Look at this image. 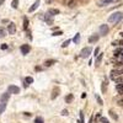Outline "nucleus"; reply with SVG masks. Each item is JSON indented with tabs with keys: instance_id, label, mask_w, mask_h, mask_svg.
<instances>
[{
	"instance_id": "nucleus-1",
	"label": "nucleus",
	"mask_w": 123,
	"mask_h": 123,
	"mask_svg": "<svg viewBox=\"0 0 123 123\" xmlns=\"http://www.w3.org/2000/svg\"><path fill=\"white\" fill-rule=\"evenodd\" d=\"M123 18V14L122 12H113L110 17H108V22H111V24H118L121 20Z\"/></svg>"
},
{
	"instance_id": "nucleus-2",
	"label": "nucleus",
	"mask_w": 123,
	"mask_h": 123,
	"mask_svg": "<svg viewBox=\"0 0 123 123\" xmlns=\"http://www.w3.org/2000/svg\"><path fill=\"white\" fill-rule=\"evenodd\" d=\"M91 52H92V49H91L90 47H86V48H84V49L80 52V57H81V58H87V57L91 54Z\"/></svg>"
},
{
	"instance_id": "nucleus-3",
	"label": "nucleus",
	"mask_w": 123,
	"mask_h": 123,
	"mask_svg": "<svg viewBox=\"0 0 123 123\" xmlns=\"http://www.w3.org/2000/svg\"><path fill=\"white\" fill-rule=\"evenodd\" d=\"M108 31H110V28H108V26L107 25H101L100 26V35H102V36H106L107 33H108Z\"/></svg>"
},
{
	"instance_id": "nucleus-4",
	"label": "nucleus",
	"mask_w": 123,
	"mask_h": 123,
	"mask_svg": "<svg viewBox=\"0 0 123 123\" xmlns=\"http://www.w3.org/2000/svg\"><path fill=\"white\" fill-rule=\"evenodd\" d=\"M7 91L10 92V94H20V87L15 86V85H10L7 87Z\"/></svg>"
},
{
	"instance_id": "nucleus-5",
	"label": "nucleus",
	"mask_w": 123,
	"mask_h": 123,
	"mask_svg": "<svg viewBox=\"0 0 123 123\" xmlns=\"http://www.w3.org/2000/svg\"><path fill=\"white\" fill-rule=\"evenodd\" d=\"M7 32H9L10 35H15V32H16V26H15L14 22H10V24H9V26H7Z\"/></svg>"
},
{
	"instance_id": "nucleus-6",
	"label": "nucleus",
	"mask_w": 123,
	"mask_h": 123,
	"mask_svg": "<svg viewBox=\"0 0 123 123\" xmlns=\"http://www.w3.org/2000/svg\"><path fill=\"white\" fill-rule=\"evenodd\" d=\"M20 50H21V53H22V54H27L30 50H31V47H30L28 44H24L21 48H20Z\"/></svg>"
},
{
	"instance_id": "nucleus-7",
	"label": "nucleus",
	"mask_w": 123,
	"mask_h": 123,
	"mask_svg": "<svg viewBox=\"0 0 123 123\" xmlns=\"http://www.w3.org/2000/svg\"><path fill=\"white\" fill-rule=\"evenodd\" d=\"M38 6H39V0H36V1H35V4H33L32 6L30 7V10H28V11H30V12H33L35 10H37V7H38Z\"/></svg>"
},
{
	"instance_id": "nucleus-8",
	"label": "nucleus",
	"mask_w": 123,
	"mask_h": 123,
	"mask_svg": "<svg viewBox=\"0 0 123 123\" xmlns=\"http://www.w3.org/2000/svg\"><path fill=\"white\" fill-rule=\"evenodd\" d=\"M32 83H33V79H32V78H30V76H28V78H25V80H24V86L27 87L30 84H32Z\"/></svg>"
},
{
	"instance_id": "nucleus-9",
	"label": "nucleus",
	"mask_w": 123,
	"mask_h": 123,
	"mask_svg": "<svg viewBox=\"0 0 123 123\" xmlns=\"http://www.w3.org/2000/svg\"><path fill=\"white\" fill-rule=\"evenodd\" d=\"M115 0H100L98 1V6H104V5H107V4H110V3H113Z\"/></svg>"
},
{
	"instance_id": "nucleus-10",
	"label": "nucleus",
	"mask_w": 123,
	"mask_h": 123,
	"mask_svg": "<svg viewBox=\"0 0 123 123\" xmlns=\"http://www.w3.org/2000/svg\"><path fill=\"white\" fill-rule=\"evenodd\" d=\"M98 35H94V36H91L90 38H89V42L90 43H95V42H97V41H98Z\"/></svg>"
},
{
	"instance_id": "nucleus-11",
	"label": "nucleus",
	"mask_w": 123,
	"mask_h": 123,
	"mask_svg": "<svg viewBox=\"0 0 123 123\" xmlns=\"http://www.w3.org/2000/svg\"><path fill=\"white\" fill-rule=\"evenodd\" d=\"M5 110H6V101H1V104H0V116Z\"/></svg>"
},
{
	"instance_id": "nucleus-12",
	"label": "nucleus",
	"mask_w": 123,
	"mask_h": 123,
	"mask_svg": "<svg viewBox=\"0 0 123 123\" xmlns=\"http://www.w3.org/2000/svg\"><path fill=\"white\" fill-rule=\"evenodd\" d=\"M48 14H49L50 16L58 15V14H59V10H58V9H49V10H48Z\"/></svg>"
},
{
	"instance_id": "nucleus-13",
	"label": "nucleus",
	"mask_w": 123,
	"mask_h": 123,
	"mask_svg": "<svg viewBox=\"0 0 123 123\" xmlns=\"http://www.w3.org/2000/svg\"><path fill=\"white\" fill-rule=\"evenodd\" d=\"M49 16H50V15H44V16H41V17H42V18L44 20V21L48 24V25H52V18H50Z\"/></svg>"
},
{
	"instance_id": "nucleus-14",
	"label": "nucleus",
	"mask_w": 123,
	"mask_h": 123,
	"mask_svg": "<svg viewBox=\"0 0 123 123\" xmlns=\"http://www.w3.org/2000/svg\"><path fill=\"white\" fill-rule=\"evenodd\" d=\"M9 98H10V92L7 91V92H5V94L1 95V98H0V100H1V101H7Z\"/></svg>"
},
{
	"instance_id": "nucleus-15",
	"label": "nucleus",
	"mask_w": 123,
	"mask_h": 123,
	"mask_svg": "<svg viewBox=\"0 0 123 123\" xmlns=\"http://www.w3.org/2000/svg\"><path fill=\"white\" fill-rule=\"evenodd\" d=\"M58 94H59V87H55V89L53 90V92H52V100H54V98L58 96Z\"/></svg>"
},
{
	"instance_id": "nucleus-16",
	"label": "nucleus",
	"mask_w": 123,
	"mask_h": 123,
	"mask_svg": "<svg viewBox=\"0 0 123 123\" xmlns=\"http://www.w3.org/2000/svg\"><path fill=\"white\" fill-rule=\"evenodd\" d=\"M54 63H55V60H54V59H50V60H46V62H44V65H46V67H50V65L54 64Z\"/></svg>"
},
{
	"instance_id": "nucleus-17",
	"label": "nucleus",
	"mask_w": 123,
	"mask_h": 123,
	"mask_svg": "<svg viewBox=\"0 0 123 123\" xmlns=\"http://www.w3.org/2000/svg\"><path fill=\"white\" fill-rule=\"evenodd\" d=\"M101 90H102V92H106V90H107V80H105L104 83H102Z\"/></svg>"
},
{
	"instance_id": "nucleus-18",
	"label": "nucleus",
	"mask_w": 123,
	"mask_h": 123,
	"mask_svg": "<svg viewBox=\"0 0 123 123\" xmlns=\"http://www.w3.org/2000/svg\"><path fill=\"white\" fill-rule=\"evenodd\" d=\"M102 57H104V55H102V54H98L97 55V58H96V67H98L100 65V63H101V60H102Z\"/></svg>"
},
{
	"instance_id": "nucleus-19",
	"label": "nucleus",
	"mask_w": 123,
	"mask_h": 123,
	"mask_svg": "<svg viewBox=\"0 0 123 123\" xmlns=\"http://www.w3.org/2000/svg\"><path fill=\"white\" fill-rule=\"evenodd\" d=\"M79 41H80V33H76L75 37L73 38V42L74 43H79Z\"/></svg>"
},
{
	"instance_id": "nucleus-20",
	"label": "nucleus",
	"mask_w": 123,
	"mask_h": 123,
	"mask_svg": "<svg viewBox=\"0 0 123 123\" xmlns=\"http://www.w3.org/2000/svg\"><path fill=\"white\" fill-rule=\"evenodd\" d=\"M11 6H12L14 9H17V7H18V0H12Z\"/></svg>"
},
{
	"instance_id": "nucleus-21",
	"label": "nucleus",
	"mask_w": 123,
	"mask_h": 123,
	"mask_svg": "<svg viewBox=\"0 0 123 123\" xmlns=\"http://www.w3.org/2000/svg\"><path fill=\"white\" fill-rule=\"evenodd\" d=\"M27 27H28V18L25 17L24 18V30H27Z\"/></svg>"
},
{
	"instance_id": "nucleus-22",
	"label": "nucleus",
	"mask_w": 123,
	"mask_h": 123,
	"mask_svg": "<svg viewBox=\"0 0 123 123\" xmlns=\"http://www.w3.org/2000/svg\"><path fill=\"white\" fill-rule=\"evenodd\" d=\"M73 97H74V95H73V94H69V95L65 97V101H67V102H70L71 100H73Z\"/></svg>"
},
{
	"instance_id": "nucleus-23",
	"label": "nucleus",
	"mask_w": 123,
	"mask_h": 123,
	"mask_svg": "<svg viewBox=\"0 0 123 123\" xmlns=\"http://www.w3.org/2000/svg\"><path fill=\"white\" fill-rule=\"evenodd\" d=\"M35 123H43V119L41 117H37V118H35Z\"/></svg>"
},
{
	"instance_id": "nucleus-24",
	"label": "nucleus",
	"mask_w": 123,
	"mask_h": 123,
	"mask_svg": "<svg viewBox=\"0 0 123 123\" xmlns=\"http://www.w3.org/2000/svg\"><path fill=\"white\" fill-rule=\"evenodd\" d=\"M4 36H5V30L0 28V37H4Z\"/></svg>"
},
{
	"instance_id": "nucleus-25",
	"label": "nucleus",
	"mask_w": 123,
	"mask_h": 123,
	"mask_svg": "<svg viewBox=\"0 0 123 123\" xmlns=\"http://www.w3.org/2000/svg\"><path fill=\"white\" fill-rule=\"evenodd\" d=\"M69 43H70V41L68 39V41H65V42H64L63 44H62V47H63V48H64V47H68V44H69Z\"/></svg>"
},
{
	"instance_id": "nucleus-26",
	"label": "nucleus",
	"mask_w": 123,
	"mask_h": 123,
	"mask_svg": "<svg viewBox=\"0 0 123 123\" xmlns=\"http://www.w3.org/2000/svg\"><path fill=\"white\" fill-rule=\"evenodd\" d=\"M96 100H97V102H98V105H102V104H104V102H102V100L100 98V96H97V95H96Z\"/></svg>"
},
{
	"instance_id": "nucleus-27",
	"label": "nucleus",
	"mask_w": 123,
	"mask_h": 123,
	"mask_svg": "<svg viewBox=\"0 0 123 123\" xmlns=\"http://www.w3.org/2000/svg\"><path fill=\"white\" fill-rule=\"evenodd\" d=\"M110 115H111V117H113L115 119H117V116L115 115V112H113V111H110Z\"/></svg>"
},
{
	"instance_id": "nucleus-28",
	"label": "nucleus",
	"mask_w": 123,
	"mask_h": 123,
	"mask_svg": "<svg viewBox=\"0 0 123 123\" xmlns=\"http://www.w3.org/2000/svg\"><path fill=\"white\" fill-rule=\"evenodd\" d=\"M62 115H63V116H67V115H68V111H67V110H63V111H62Z\"/></svg>"
},
{
	"instance_id": "nucleus-29",
	"label": "nucleus",
	"mask_w": 123,
	"mask_h": 123,
	"mask_svg": "<svg viewBox=\"0 0 123 123\" xmlns=\"http://www.w3.org/2000/svg\"><path fill=\"white\" fill-rule=\"evenodd\" d=\"M101 122H102V123H108V121H107L106 118H104V117L101 118Z\"/></svg>"
},
{
	"instance_id": "nucleus-30",
	"label": "nucleus",
	"mask_w": 123,
	"mask_h": 123,
	"mask_svg": "<svg viewBox=\"0 0 123 123\" xmlns=\"http://www.w3.org/2000/svg\"><path fill=\"white\" fill-rule=\"evenodd\" d=\"M118 105H119V106H123V98L118 100Z\"/></svg>"
},
{
	"instance_id": "nucleus-31",
	"label": "nucleus",
	"mask_w": 123,
	"mask_h": 123,
	"mask_svg": "<svg viewBox=\"0 0 123 123\" xmlns=\"http://www.w3.org/2000/svg\"><path fill=\"white\" fill-rule=\"evenodd\" d=\"M60 35H62L60 31H58V32H54V33H53V36H60Z\"/></svg>"
},
{
	"instance_id": "nucleus-32",
	"label": "nucleus",
	"mask_w": 123,
	"mask_h": 123,
	"mask_svg": "<svg viewBox=\"0 0 123 123\" xmlns=\"http://www.w3.org/2000/svg\"><path fill=\"white\" fill-rule=\"evenodd\" d=\"M1 49H7V44H1Z\"/></svg>"
},
{
	"instance_id": "nucleus-33",
	"label": "nucleus",
	"mask_w": 123,
	"mask_h": 123,
	"mask_svg": "<svg viewBox=\"0 0 123 123\" xmlns=\"http://www.w3.org/2000/svg\"><path fill=\"white\" fill-rule=\"evenodd\" d=\"M98 52H100V48H96V49H95V54H94V55H97V54H98Z\"/></svg>"
},
{
	"instance_id": "nucleus-34",
	"label": "nucleus",
	"mask_w": 123,
	"mask_h": 123,
	"mask_svg": "<svg viewBox=\"0 0 123 123\" xmlns=\"http://www.w3.org/2000/svg\"><path fill=\"white\" fill-rule=\"evenodd\" d=\"M4 3H5V0H0V6H1Z\"/></svg>"
},
{
	"instance_id": "nucleus-35",
	"label": "nucleus",
	"mask_w": 123,
	"mask_h": 123,
	"mask_svg": "<svg viewBox=\"0 0 123 123\" xmlns=\"http://www.w3.org/2000/svg\"><path fill=\"white\" fill-rule=\"evenodd\" d=\"M52 1H53V0H46V3H48V4H50Z\"/></svg>"
},
{
	"instance_id": "nucleus-36",
	"label": "nucleus",
	"mask_w": 123,
	"mask_h": 123,
	"mask_svg": "<svg viewBox=\"0 0 123 123\" xmlns=\"http://www.w3.org/2000/svg\"><path fill=\"white\" fill-rule=\"evenodd\" d=\"M94 122V117H91V119H90V123H92Z\"/></svg>"
},
{
	"instance_id": "nucleus-37",
	"label": "nucleus",
	"mask_w": 123,
	"mask_h": 123,
	"mask_svg": "<svg viewBox=\"0 0 123 123\" xmlns=\"http://www.w3.org/2000/svg\"><path fill=\"white\" fill-rule=\"evenodd\" d=\"M78 123H84V122H83V121H81V119H79V121H78Z\"/></svg>"
}]
</instances>
